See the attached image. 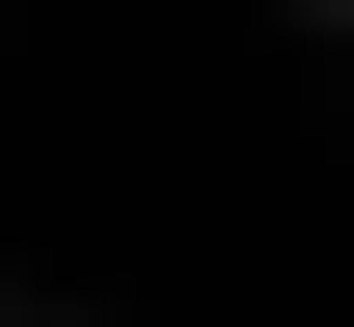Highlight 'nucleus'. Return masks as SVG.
<instances>
[{
    "label": "nucleus",
    "instance_id": "nucleus-1",
    "mask_svg": "<svg viewBox=\"0 0 354 327\" xmlns=\"http://www.w3.org/2000/svg\"><path fill=\"white\" fill-rule=\"evenodd\" d=\"M300 28H354V0H300Z\"/></svg>",
    "mask_w": 354,
    "mask_h": 327
},
{
    "label": "nucleus",
    "instance_id": "nucleus-2",
    "mask_svg": "<svg viewBox=\"0 0 354 327\" xmlns=\"http://www.w3.org/2000/svg\"><path fill=\"white\" fill-rule=\"evenodd\" d=\"M28 327H55V300H28Z\"/></svg>",
    "mask_w": 354,
    "mask_h": 327
}]
</instances>
